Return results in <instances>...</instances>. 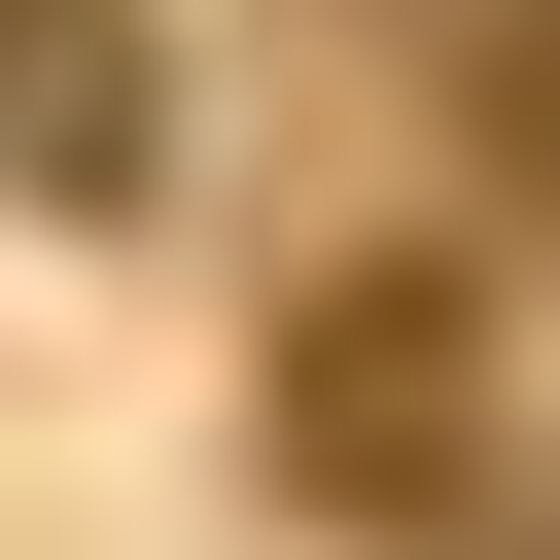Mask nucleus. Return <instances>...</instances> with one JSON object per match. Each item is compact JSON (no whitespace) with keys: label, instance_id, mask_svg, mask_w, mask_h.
I'll list each match as a JSON object with an SVG mask.
<instances>
[{"label":"nucleus","instance_id":"nucleus-1","mask_svg":"<svg viewBox=\"0 0 560 560\" xmlns=\"http://www.w3.org/2000/svg\"><path fill=\"white\" fill-rule=\"evenodd\" d=\"M455 455H490V315H455V280H315V315H280V490L420 525Z\"/></svg>","mask_w":560,"mask_h":560},{"label":"nucleus","instance_id":"nucleus-2","mask_svg":"<svg viewBox=\"0 0 560 560\" xmlns=\"http://www.w3.org/2000/svg\"><path fill=\"white\" fill-rule=\"evenodd\" d=\"M140 140H175L140 35H105V0H0V175H35V210H140Z\"/></svg>","mask_w":560,"mask_h":560}]
</instances>
